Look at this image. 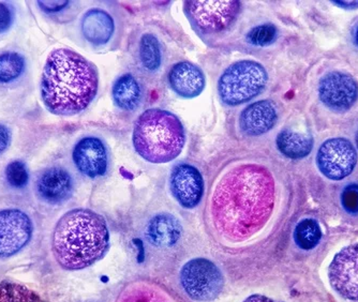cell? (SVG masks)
<instances>
[{
  "label": "cell",
  "mask_w": 358,
  "mask_h": 302,
  "mask_svg": "<svg viewBox=\"0 0 358 302\" xmlns=\"http://www.w3.org/2000/svg\"><path fill=\"white\" fill-rule=\"evenodd\" d=\"M275 179L266 167L241 164L225 173L210 201L215 229L227 240L241 243L259 233L275 207Z\"/></svg>",
  "instance_id": "obj_1"
},
{
  "label": "cell",
  "mask_w": 358,
  "mask_h": 302,
  "mask_svg": "<svg viewBox=\"0 0 358 302\" xmlns=\"http://www.w3.org/2000/svg\"><path fill=\"white\" fill-rule=\"evenodd\" d=\"M99 88L96 66L69 48L52 50L42 72L40 94L46 110L74 116L90 106Z\"/></svg>",
  "instance_id": "obj_2"
},
{
  "label": "cell",
  "mask_w": 358,
  "mask_h": 302,
  "mask_svg": "<svg viewBox=\"0 0 358 302\" xmlns=\"http://www.w3.org/2000/svg\"><path fill=\"white\" fill-rule=\"evenodd\" d=\"M110 231L102 215L90 209L76 208L64 213L54 229L52 249L66 271H82L106 255Z\"/></svg>",
  "instance_id": "obj_3"
},
{
  "label": "cell",
  "mask_w": 358,
  "mask_h": 302,
  "mask_svg": "<svg viewBox=\"0 0 358 302\" xmlns=\"http://www.w3.org/2000/svg\"><path fill=\"white\" fill-rule=\"evenodd\" d=\"M132 143L141 158L154 164H164L182 154L186 132L176 115L161 108H150L136 120Z\"/></svg>",
  "instance_id": "obj_4"
},
{
  "label": "cell",
  "mask_w": 358,
  "mask_h": 302,
  "mask_svg": "<svg viewBox=\"0 0 358 302\" xmlns=\"http://www.w3.org/2000/svg\"><path fill=\"white\" fill-rule=\"evenodd\" d=\"M268 74L259 62L241 60L227 66L218 82L221 102L227 106L246 103L266 87Z\"/></svg>",
  "instance_id": "obj_5"
},
{
  "label": "cell",
  "mask_w": 358,
  "mask_h": 302,
  "mask_svg": "<svg viewBox=\"0 0 358 302\" xmlns=\"http://www.w3.org/2000/svg\"><path fill=\"white\" fill-rule=\"evenodd\" d=\"M180 284L191 299L207 302L220 295L224 278L216 264L206 259H194L182 267Z\"/></svg>",
  "instance_id": "obj_6"
},
{
  "label": "cell",
  "mask_w": 358,
  "mask_h": 302,
  "mask_svg": "<svg viewBox=\"0 0 358 302\" xmlns=\"http://www.w3.org/2000/svg\"><path fill=\"white\" fill-rule=\"evenodd\" d=\"M185 13L191 25L203 34H217L231 27L241 13V1H186Z\"/></svg>",
  "instance_id": "obj_7"
},
{
  "label": "cell",
  "mask_w": 358,
  "mask_h": 302,
  "mask_svg": "<svg viewBox=\"0 0 358 302\" xmlns=\"http://www.w3.org/2000/svg\"><path fill=\"white\" fill-rule=\"evenodd\" d=\"M356 163V149L345 138H329L321 145L317 151V167L322 174L331 180L347 178L353 173Z\"/></svg>",
  "instance_id": "obj_8"
},
{
  "label": "cell",
  "mask_w": 358,
  "mask_h": 302,
  "mask_svg": "<svg viewBox=\"0 0 358 302\" xmlns=\"http://www.w3.org/2000/svg\"><path fill=\"white\" fill-rule=\"evenodd\" d=\"M34 233L30 217L20 209L0 210V257H11L26 247Z\"/></svg>",
  "instance_id": "obj_9"
},
{
  "label": "cell",
  "mask_w": 358,
  "mask_h": 302,
  "mask_svg": "<svg viewBox=\"0 0 358 302\" xmlns=\"http://www.w3.org/2000/svg\"><path fill=\"white\" fill-rule=\"evenodd\" d=\"M331 287L341 297L358 300V243L338 252L329 269Z\"/></svg>",
  "instance_id": "obj_10"
},
{
  "label": "cell",
  "mask_w": 358,
  "mask_h": 302,
  "mask_svg": "<svg viewBox=\"0 0 358 302\" xmlns=\"http://www.w3.org/2000/svg\"><path fill=\"white\" fill-rule=\"evenodd\" d=\"M319 96L327 108L336 112H345L357 101L358 82L345 72H329L320 80Z\"/></svg>",
  "instance_id": "obj_11"
},
{
  "label": "cell",
  "mask_w": 358,
  "mask_h": 302,
  "mask_svg": "<svg viewBox=\"0 0 358 302\" xmlns=\"http://www.w3.org/2000/svg\"><path fill=\"white\" fill-rule=\"evenodd\" d=\"M170 188L179 204L192 209L200 204L204 194V179L196 167L179 163L171 172Z\"/></svg>",
  "instance_id": "obj_12"
},
{
  "label": "cell",
  "mask_w": 358,
  "mask_h": 302,
  "mask_svg": "<svg viewBox=\"0 0 358 302\" xmlns=\"http://www.w3.org/2000/svg\"><path fill=\"white\" fill-rule=\"evenodd\" d=\"M72 159L76 168L90 178L104 176L108 171V150L100 138L87 136L78 141L74 146Z\"/></svg>",
  "instance_id": "obj_13"
},
{
  "label": "cell",
  "mask_w": 358,
  "mask_h": 302,
  "mask_svg": "<svg viewBox=\"0 0 358 302\" xmlns=\"http://www.w3.org/2000/svg\"><path fill=\"white\" fill-rule=\"evenodd\" d=\"M73 179L62 167H48L38 176L36 192L41 201L58 205L67 201L73 193Z\"/></svg>",
  "instance_id": "obj_14"
},
{
  "label": "cell",
  "mask_w": 358,
  "mask_h": 302,
  "mask_svg": "<svg viewBox=\"0 0 358 302\" xmlns=\"http://www.w3.org/2000/svg\"><path fill=\"white\" fill-rule=\"evenodd\" d=\"M171 89L185 99L200 96L206 86V78L200 66L190 62L175 64L169 72Z\"/></svg>",
  "instance_id": "obj_15"
},
{
  "label": "cell",
  "mask_w": 358,
  "mask_h": 302,
  "mask_svg": "<svg viewBox=\"0 0 358 302\" xmlns=\"http://www.w3.org/2000/svg\"><path fill=\"white\" fill-rule=\"evenodd\" d=\"M277 120L278 115L275 104L269 100H261L241 112L239 127L247 136H263L275 127Z\"/></svg>",
  "instance_id": "obj_16"
},
{
  "label": "cell",
  "mask_w": 358,
  "mask_h": 302,
  "mask_svg": "<svg viewBox=\"0 0 358 302\" xmlns=\"http://www.w3.org/2000/svg\"><path fill=\"white\" fill-rule=\"evenodd\" d=\"M116 302H182L166 287L150 280L127 284Z\"/></svg>",
  "instance_id": "obj_17"
},
{
  "label": "cell",
  "mask_w": 358,
  "mask_h": 302,
  "mask_svg": "<svg viewBox=\"0 0 358 302\" xmlns=\"http://www.w3.org/2000/svg\"><path fill=\"white\" fill-rule=\"evenodd\" d=\"M80 29L85 40L96 46L106 45L113 37L115 24L112 16L102 9L88 10L84 14Z\"/></svg>",
  "instance_id": "obj_18"
},
{
  "label": "cell",
  "mask_w": 358,
  "mask_h": 302,
  "mask_svg": "<svg viewBox=\"0 0 358 302\" xmlns=\"http://www.w3.org/2000/svg\"><path fill=\"white\" fill-rule=\"evenodd\" d=\"M182 229L180 222L174 215L159 213L152 217L146 229L148 240L158 247H170L176 245L182 238Z\"/></svg>",
  "instance_id": "obj_19"
},
{
  "label": "cell",
  "mask_w": 358,
  "mask_h": 302,
  "mask_svg": "<svg viewBox=\"0 0 358 302\" xmlns=\"http://www.w3.org/2000/svg\"><path fill=\"white\" fill-rule=\"evenodd\" d=\"M275 143L281 154L293 160L306 158L313 148V136L292 130L279 133Z\"/></svg>",
  "instance_id": "obj_20"
},
{
  "label": "cell",
  "mask_w": 358,
  "mask_h": 302,
  "mask_svg": "<svg viewBox=\"0 0 358 302\" xmlns=\"http://www.w3.org/2000/svg\"><path fill=\"white\" fill-rule=\"evenodd\" d=\"M114 103L124 110H134L142 99V89L136 78L131 74H124L114 82L112 88Z\"/></svg>",
  "instance_id": "obj_21"
},
{
  "label": "cell",
  "mask_w": 358,
  "mask_h": 302,
  "mask_svg": "<svg viewBox=\"0 0 358 302\" xmlns=\"http://www.w3.org/2000/svg\"><path fill=\"white\" fill-rule=\"evenodd\" d=\"M294 239L301 249H315L322 239V229L319 222L313 217L303 219L295 227Z\"/></svg>",
  "instance_id": "obj_22"
},
{
  "label": "cell",
  "mask_w": 358,
  "mask_h": 302,
  "mask_svg": "<svg viewBox=\"0 0 358 302\" xmlns=\"http://www.w3.org/2000/svg\"><path fill=\"white\" fill-rule=\"evenodd\" d=\"M140 58L143 66L150 72H155L161 66L162 53L158 39L152 34H146L141 38Z\"/></svg>",
  "instance_id": "obj_23"
},
{
  "label": "cell",
  "mask_w": 358,
  "mask_h": 302,
  "mask_svg": "<svg viewBox=\"0 0 358 302\" xmlns=\"http://www.w3.org/2000/svg\"><path fill=\"white\" fill-rule=\"evenodd\" d=\"M26 69L24 56L16 52L0 54V82L8 84L17 80Z\"/></svg>",
  "instance_id": "obj_24"
},
{
  "label": "cell",
  "mask_w": 358,
  "mask_h": 302,
  "mask_svg": "<svg viewBox=\"0 0 358 302\" xmlns=\"http://www.w3.org/2000/svg\"><path fill=\"white\" fill-rule=\"evenodd\" d=\"M0 302H43L36 292L21 284L11 282L0 283Z\"/></svg>",
  "instance_id": "obj_25"
},
{
  "label": "cell",
  "mask_w": 358,
  "mask_h": 302,
  "mask_svg": "<svg viewBox=\"0 0 358 302\" xmlns=\"http://www.w3.org/2000/svg\"><path fill=\"white\" fill-rule=\"evenodd\" d=\"M278 37V30L271 24L257 26L247 35V39L255 46H268Z\"/></svg>",
  "instance_id": "obj_26"
},
{
  "label": "cell",
  "mask_w": 358,
  "mask_h": 302,
  "mask_svg": "<svg viewBox=\"0 0 358 302\" xmlns=\"http://www.w3.org/2000/svg\"><path fill=\"white\" fill-rule=\"evenodd\" d=\"M6 179L10 186L15 189H22L27 186L29 180L27 166L22 161H13L6 167Z\"/></svg>",
  "instance_id": "obj_27"
},
{
  "label": "cell",
  "mask_w": 358,
  "mask_h": 302,
  "mask_svg": "<svg viewBox=\"0 0 358 302\" xmlns=\"http://www.w3.org/2000/svg\"><path fill=\"white\" fill-rule=\"evenodd\" d=\"M341 205L350 215H358V183H351L343 189Z\"/></svg>",
  "instance_id": "obj_28"
},
{
  "label": "cell",
  "mask_w": 358,
  "mask_h": 302,
  "mask_svg": "<svg viewBox=\"0 0 358 302\" xmlns=\"http://www.w3.org/2000/svg\"><path fill=\"white\" fill-rule=\"evenodd\" d=\"M14 21V10L10 3H0V34L8 31Z\"/></svg>",
  "instance_id": "obj_29"
},
{
  "label": "cell",
  "mask_w": 358,
  "mask_h": 302,
  "mask_svg": "<svg viewBox=\"0 0 358 302\" xmlns=\"http://www.w3.org/2000/svg\"><path fill=\"white\" fill-rule=\"evenodd\" d=\"M38 7L45 13L53 14L69 7L70 1H38Z\"/></svg>",
  "instance_id": "obj_30"
},
{
  "label": "cell",
  "mask_w": 358,
  "mask_h": 302,
  "mask_svg": "<svg viewBox=\"0 0 358 302\" xmlns=\"http://www.w3.org/2000/svg\"><path fill=\"white\" fill-rule=\"evenodd\" d=\"M11 143V132L7 127L0 124V154L7 150Z\"/></svg>",
  "instance_id": "obj_31"
},
{
  "label": "cell",
  "mask_w": 358,
  "mask_h": 302,
  "mask_svg": "<svg viewBox=\"0 0 358 302\" xmlns=\"http://www.w3.org/2000/svg\"><path fill=\"white\" fill-rule=\"evenodd\" d=\"M333 3L345 10L358 9V1H333Z\"/></svg>",
  "instance_id": "obj_32"
},
{
  "label": "cell",
  "mask_w": 358,
  "mask_h": 302,
  "mask_svg": "<svg viewBox=\"0 0 358 302\" xmlns=\"http://www.w3.org/2000/svg\"><path fill=\"white\" fill-rule=\"evenodd\" d=\"M243 302H278L275 301V300L271 299V298L266 297V296L259 295V294H255V295L249 296L246 300H243Z\"/></svg>",
  "instance_id": "obj_33"
},
{
  "label": "cell",
  "mask_w": 358,
  "mask_h": 302,
  "mask_svg": "<svg viewBox=\"0 0 358 302\" xmlns=\"http://www.w3.org/2000/svg\"><path fill=\"white\" fill-rule=\"evenodd\" d=\"M354 41H355L356 45L358 46V27L355 30V36H354Z\"/></svg>",
  "instance_id": "obj_34"
},
{
  "label": "cell",
  "mask_w": 358,
  "mask_h": 302,
  "mask_svg": "<svg viewBox=\"0 0 358 302\" xmlns=\"http://www.w3.org/2000/svg\"><path fill=\"white\" fill-rule=\"evenodd\" d=\"M356 145H357L358 148V130L357 132H356Z\"/></svg>",
  "instance_id": "obj_35"
}]
</instances>
